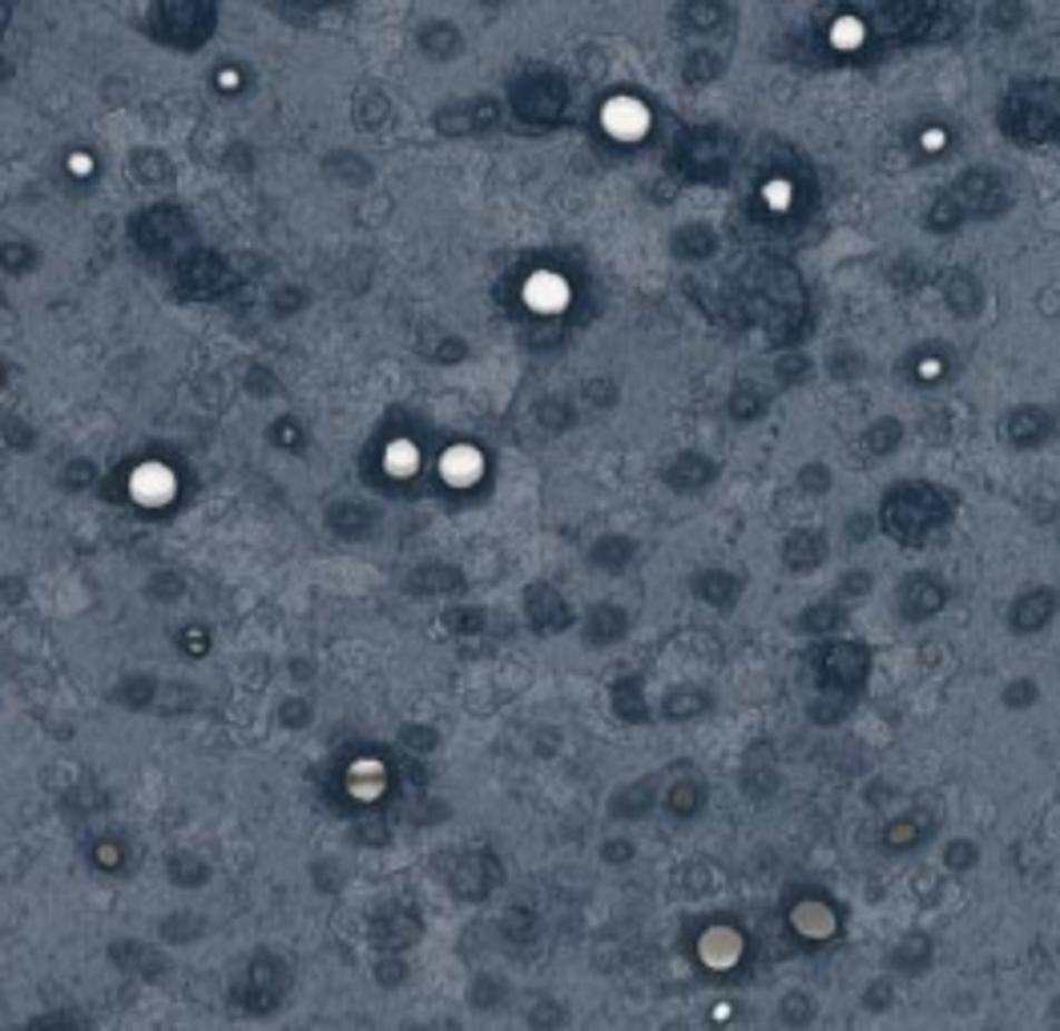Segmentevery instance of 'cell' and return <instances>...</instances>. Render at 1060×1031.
I'll use <instances>...</instances> for the list:
<instances>
[{
    "label": "cell",
    "instance_id": "1",
    "mask_svg": "<svg viewBox=\"0 0 1060 1031\" xmlns=\"http://www.w3.org/2000/svg\"><path fill=\"white\" fill-rule=\"evenodd\" d=\"M948 520H952V500L940 488L923 484V480H903L900 488H891L880 512V524L887 528V537H895L907 548H923V540L940 532Z\"/></svg>",
    "mask_w": 1060,
    "mask_h": 1031
},
{
    "label": "cell",
    "instance_id": "17",
    "mask_svg": "<svg viewBox=\"0 0 1060 1031\" xmlns=\"http://www.w3.org/2000/svg\"><path fill=\"white\" fill-rule=\"evenodd\" d=\"M701 806H706V786H701V782L686 778L669 789V814H674V818H694Z\"/></svg>",
    "mask_w": 1060,
    "mask_h": 1031
},
{
    "label": "cell",
    "instance_id": "13",
    "mask_svg": "<svg viewBox=\"0 0 1060 1031\" xmlns=\"http://www.w3.org/2000/svg\"><path fill=\"white\" fill-rule=\"evenodd\" d=\"M730 415L738 423H754V420H763L766 415V408H771V400H766L763 391H758V383H738V387L730 391Z\"/></svg>",
    "mask_w": 1060,
    "mask_h": 1031
},
{
    "label": "cell",
    "instance_id": "11",
    "mask_svg": "<svg viewBox=\"0 0 1060 1031\" xmlns=\"http://www.w3.org/2000/svg\"><path fill=\"white\" fill-rule=\"evenodd\" d=\"M944 298H948V306H952L955 315H975L980 311V278L975 274H968V271H955V274H948V283H944Z\"/></svg>",
    "mask_w": 1060,
    "mask_h": 1031
},
{
    "label": "cell",
    "instance_id": "19",
    "mask_svg": "<svg viewBox=\"0 0 1060 1031\" xmlns=\"http://www.w3.org/2000/svg\"><path fill=\"white\" fill-rule=\"evenodd\" d=\"M838 621H843L838 600H823V605H815V609H806V617L798 621V629H803V632H827V629H835Z\"/></svg>",
    "mask_w": 1060,
    "mask_h": 1031
},
{
    "label": "cell",
    "instance_id": "5",
    "mask_svg": "<svg viewBox=\"0 0 1060 1031\" xmlns=\"http://www.w3.org/2000/svg\"><path fill=\"white\" fill-rule=\"evenodd\" d=\"M1052 432H1057V415L1049 408H1037V403H1020L1004 415L1000 423V435H1004L1012 448L1020 452H1032L1040 443H1049Z\"/></svg>",
    "mask_w": 1060,
    "mask_h": 1031
},
{
    "label": "cell",
    "instance_id": "24",
    "mask_svg": "<svg viewBox=\"0 0 1060 1031\" xmlns=\"http://www.w3.org/2000/svg\"><path fill=\"white\" fill-rule=\"evenodd\" d=\"M871 589V572H863V569H855V572H847L843 577V585H838V600H847V597H863V592Z\"/></svg>",
    "mask_w": 1060,
    "mask_h": 1031
},
{
    "label": "cell",
    "instance_id": "18",
    "mask_svg": "<svg viewBox=\"0 0 1060 1031\" xmlns=\"http://www.w3.org/2000/svg\"><path fill=\"white\" fill-rule=\"evenodd\" d=\"M980 863V846H975L972 838H952L944 846V866L952 874H964V871H972V866Z\"/></svg>",
    "mask_w": 1060,
    "mask_h": 1031
},
{
    "label": "cell",
    "instance_id": "20",
    "mask_svg": "<svg viewBox=\"0 0 1060 1031\" xmlns=\"http://www.w3.org/2000/svg\"><path fill=\"white\" fill-rule=\"evenodd\" d=\"M806 375H811V359L806 355H778V363H774V380H778V387H798Z\"/></svg>",
    "mask_w": 1060,
    "mask_h": 1031
},
{
    "label": "cell",
    "instance_id": "10",
    "mask_svg": "<svg viewBox=\"0 0 1060 1031\" xmlns=\"http://www.w3.org/2000/svg\"><path fill=\"white\" fill-rule=\"evenodd\" d=\"M694 592H698L706 605H714V609L730 612L734 605H738V597H743V580L726 569H706L694 577Z\"/></svg>",
    "mask_w": 1060,
    "mask_h": 1031
},
{
    "label": "cell",
    "instance_id": "4",
    "mask_svg": "<svg viewBox=\"0 0 1060 1031\" xmlns=\"http://www.w3.org/2000/svg\"><path fill=\"white\" fill-rule=\"evenodd\" d=\"M1040 94H1044V85H1040V89H1024V94H1012L1008 114L1000 117L1008 126V134L1020 137V141H1044V137H1052L1060 126V97L1052 106H1044Z\"/></svg>",
    "mask_w": 1060,
    "mask_h": 1031
},
{
    "label": "cell",
    "instance_id": "6",
    "mask_svg": "<svg viewBox=\"0 0 1060 1031\" xmlns=\"http://www.w3.org/2000/svg\"><path fill=\"white\" fill-rule=\"evenodd\" d=\"M895 600H900V612L907 621H932L935 612L948 605V589L935 572H907L900 580Z\"/></svg>",
    "mask_w": 1060,
    "mask_h": 1031
},
{
    "label": "cell",
    "instance_id": "8",
    "mask_svg": "<svg viewBox=\"0 0 1060 1031\" xmlns=\"http://www.w3.org/2000/svg\"><path fill=\"white\" fill-rule=\"evenodd\" d=\"M666 480H669V488L674 492H706V488L718 480V463L710 460L706 452H678L674 460H669V468H666Z\"/></svg>",
    "mask_w": 1060,
    "mask_h": 1031
},
{
    "label": "cell",
    "instance_id": "2",
    "mask_svg": "<svg viewBox=\"0 0 1060 1031\" xmlns=\"http://www.w3.org/2000/svg\"><path fill=\"white\" fill-rule=\"evenodd\" d=\"M1008 206L1004 181L992 174V169H975V174H964V181L948 190L944 198L935 202L932 214H928V226L932 230H955L964 226L968 218H997L1000 210Z\"/></svg>",
    "mask_w": 1060,
    "mask_h": 1031
},
{
    "label": "cell",
    "instance_id": "12",
    "mask_svg": "<svg viewBox=\"0 0 1060 1031\" xmlns=\"http://www.w3.org/2000/svg\"><path fill=\"white\" fill-rule=\"evenodd\" d=\"M674 251H678L686 263H701V258H710V254L718 251V234L706 230L701 222H694V226H686L681 234H674Z\"/></svg>",
    "mask_w": 1060,
    "mask_h": 1031
},
{
    "label": "cell",
    "instance_id": "16",
    "mask_svg": "<svg viewBox=\"0 0 1060 1031\" xmlns=\"http://www.w3.org/2000/svg\"><path fill=\"white\" fill-rule=\"evenodd\" d=\"M666 709L674 721H678V717H701L706 709H714V697L706 694V689H698V685H681V689L669 694Z\"/></svg>",
    "mask_w": 1060,
    "mask_h": 1031
},
{
    "label": "cell",
    "instance_id": "3",
    "mask_svg": "<svg viewBox=\"0 0 1060 1031\" xmlns=\"http://www.w3.org/2000/svg\"><path fill=\"white\" fill-rule=\"evenodd\" d=\"M867 669L871 649L863 641H831L818 657V681L835 697H843V689H860Z\"/></svg>",
    "mask_w": 1060,
    "mask_h": 1031
},
{
    "label": "cell",
    "instance_id": "15",
    "mask_svg": "<svg viewBox=\"0 0 1060 1031\" xmlns=\"http://www.w3.org/2000/svg\"><path fill=\"white\" fill-rule=\"evenodd\" d=\"M903 443V423L895 420V415H883V420H875L867 428V435H863V448H867L871 455H891L895 448Z\"/></svg>",
    "mask_w": 1060,
    "mask_h": 1031
},
{
    "label": "cell",
    "instance_id": "22",
    "mask_svg": "<svg viewBox=\"0 0 1060 1031\" xmlns=\"http://www.w3.org/2000/svg\"><path fill=\"white\" fill-rule=\"evenodd\" d=\"M883 842H887V851H903V846H915V842H920V826H915V822H907V818L891 822L887 831H883Z\"/></svg>",
    "mask_w": 1060,
    "mask_h": 1031
},
{
    "label": "cell",
    "instance_id": "23",
    "mask_svg": "<svg viewBox=\"0 0 1060 1031\" xmlns=\"http://www.w3.org/2000/svg\"><path fill=\"white\" fill-rule=\"evenodd\" d=\"M798 488H803V492L823 495V492L831 488V468H827V463H818V460H815V463H806L803 472H798Z\"/></svg>",
    "mask_w": 1060,
    "mask_h": 1031
},
{
    "label": "cell",
    "instance_id": "9",
    "mask_svg": "<svg viewBox=\"0 0 1060 1031\" xmlns=\"http://www.w3.org/2000/svg\"><path fill=\"white\" fill-rule=\"evenodd\" d=\"M778 557L791 572H815L823 560H827V537L818 528H798L783 540Z\"/></svg>",
    "mask_w": 1060,
    "mask_h": 1031
},
{
    "label": "cell",
    "instance_id": "21",
    "mask_svg": "<svg viewBox=\"0 0 1060 1031\" xmlns=\"http://www.w3.org/2000/svg\"><path fill=\"white\" fill-rule=\"evenodd\" d=\"M1040 697V689H1037V681H1029V677H1017V681L1008 685L1004 689V706L1008 709H1029L1032 701Z\"/></svg>",
    "mask_w": 1060,
    "mask_h": 1031
},
{
    "label": "cell",
    "instance_id": "14",
    "mask_svg": "<svg viewBox=\"0 0 1060 1031\" xmlns=\"http://www.w3.org/2000/svg\"><path fill=\"white\" fill-rule=\"evenodd\" d=\"M928 963H932V939L923 935V931L907 935L900 947L891 951V968H900V971H923Z\"/></svg>",
    "mask_w": 1060,
    "mask_h": 1031
},
{
    "label": "cell",
    "instance_id": "25",
    "mask_svg": "<svg viewBox=\"0 0 1060 1031\" xmlns=\"http://www.w3.org/2000/svg\"><path fill=\"white\" fill-rule=\"evenodd\" d=\"M867 1008H871V1011H883V1008H887V988H883V983H880V988H867Z\"/></svg>",
    "mask_w": 1060,
    "mask_h": 1031
},
{
    "label": "cell",
    "instance_id": "7",
    "mask_svg": "<svg viewBox=\"0 0 1060 1031\" xmlns=\"http://www.w3.org/2000/svg\"><path fill=\"white\" fill-rule=\"evenodd\" d=\"M1057 605L1060 600L1049 585L1024 589L1017 600H1012V609H1008V625H1012V632H1020V637H1032V632H1040L1052 617H1057Z\"/></svg>",
    "mask_w": 1060,
    "mask_h": 1031
}]
</instances>
